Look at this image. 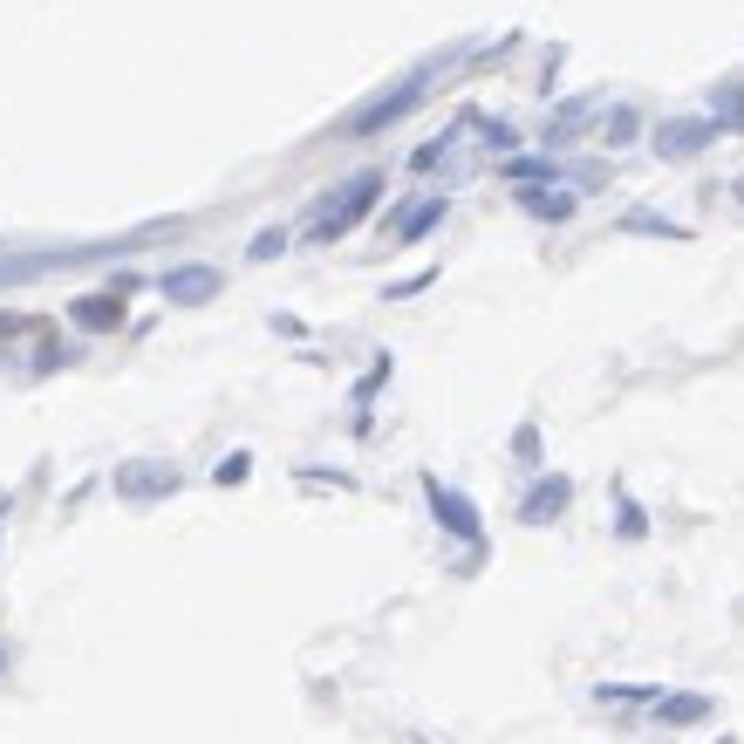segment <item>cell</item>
Wrapping results in <instances>:
<instances>
[{
	"label": "cell",
	"mask_w": 744,
	"mask_h": 744,
	"mask_svg": "<svg viewBox=\"0 0 744 744\" xmlns=\"http://www.w3.org/2000/svg\"><path fill=\"white\" fill-rule=\"evenodd\" d=\"M711 137H717L711 116H670V124L656 130V150H662V158H696Z\"/></svg>",
	"instance_id": "6da1fadb"
},
{
	"label": "cell",
	"mask_w": 744,
	"mask_h": 744,
	"mask_svg": "<svg viewBox=\"0 0 744 744\" xmlns=\"http://www.w3.org/2000/svg\"><path fill=\"white\" fill-rule=\"evenodd\" d=\"M376 191H383V178H376V171H363L356 185H348V199H342V206L322 219V240H342V232H348V226H356V219L376 206Z\"/></svg>",
	"instance_id": "7a4b0ae2"
},
{
	"label": "cell",
	"mask_w": 744,
	"mask_h": 744,
	"mask_svg": "<svg viewBox=\"0 0 744 744\" xmlns=\"http://www.w3.org/2000/svg\"><path fill=\"white\" fill-rule=\"evenodd\" d=\"M212 294H219V273L212 266H171L165 273V301H178V307H199Z\"/></svg>",
	"instance_id": "3957f363"
},
{
	"label": "cell",
	"mask_w": 744,
	"mask_h": 744,
	"mask_svg": "<svg viewBox=\"0 0 744 744\" xmlns=\"http://www.w3.org/2000/svg\"><path fill=\"white\" fill-rule=\"evenodd\" d=\"M417 96H423V83H404L397 96H376V103H363V109H356V124H348V130H356V137H369V130H383V124H397V116H404Z\"/></svg>",
	"instance_id": "277c9868"
},
{
	"label": "cell",
	"mask_w": 744,
	"mask_h": 744,
	"mask_svg": "<svg viewBox=\"0 0 744 744\" xmlns=\"http://www.w3.org/2000/svg\"><path fill=\"white\" fill-rule=\"evenodd\" d=\"M430 505H438V526H451L458 539H479V513H472V499H458L444 485H430Z\"/></svg>",
	"instance_id": "5b68a950"
},
{
	"label": "cell",
	"mask_w": 744,
	"mask_h": 744,
	"mask_svg": "<svg viewBox=\"0 0 744 744\" xmlns=\"http://www.w3.org/2000/svg\"><path fill=\"white\" fill-rule=\"evenodd\" d=\"M560 505H567V479H539V485H533V499H526V520L539 526V520H554Z\"/></svg>",
	"instance_id": "8992f818"
},
{
	"label": "cell",
	"mask_w": 744,
	"mask_h": 744,
	"mask_svg": "<svg viewBox=\"0 0 744 744\" xmlns=\"http://www.w3.org/2000/svg\"><path fill=\"white\" fill-rule=\"evenodd\" d=\"M116 315H124V307H116V301H109V294H90V301H83V307H75V322H83V328H109V322H116Z\"/></svg>",
	"instance_id": "52a82bcc"
},
{
	"label": "cell",
	"mask_w": 744,
	"mask_h": 744,
	"mask_svg": "<svg viewBox=\"0 0 744 744\" xmlns=\"http://www.w3.org/2000/svg\"><path fill=\"white\" fill-rule=\"evenodd\" d=\"M438 212H444V191H438V199H423V206H410V212H404V240H423Z\"/></svg>",
	"instance_id": "ba28073f"
},
{
	"label": "cell",
	"mask_w": 744,
	"mask_h": 744,
	"mask_svg": "<svg viewBox=\"0 0 744 744\" xmlns=\"http://www.w3.org/2000/svg\"><path fill=\"white\" fill-rule=\"evenodd\" d=\"M703 711H711L703 696H670V703H662V724H696Z\"/></svg>",
	"instance_id": "9c48e42d"
},
{
	"label": "cell",
	"mask_w": 744,
	"mask_h": 744,
	"mask_svg": "<svg viewBox=\"0 0 744 744\" xmlns=\"http://www.w3.org/2000/svg\"><path fill=\"white\" fill-rule=\"evenodd\" d=\"M717 116H724V124H744V90L737 83H724V103H711V124H717Z\"/></svg>",
	"instance_id": "30bf717a"
},
{
	"label": "cell",
	"mask_w": 744,
	"mask_h": 744,
	"mask_svg": "<svg viewBox=\"0 0 744 744\" xmlns=\"http://www.w3.org/2000/svg\"><path fill=\"white\" fill-rule=\"evenodd\" d=\"M601 137H608V144H629V137H636V109H608Z\"/></svg>",
	"instance_id": "8fae6325"
},
{
	"label": "cell",
	"mask_w": 744,
	"mask_h": 744,
	"mask_svg": "<svg viewBox=\"0 0 744 744\" xmlns=\"http://www.w3.org/2000/svg\"><path fill=\"white\" fill-rule=\"evenodd\" d=\"M165 485H178V479H171V472H130V479H124V492H137V499H144V492H165Z\"/></svg>",
	"instance_id": "7c38bea8"
},
{
	"label": "cell",
	"mask_w": 744,
	"mask_h": 744,
	"mask_svg": "<svg viewBox=\"0 0 744 744\" xmlns=\"http://www.w3.org/2000/svg\"><path fill=\"white\" fill-rule=\"evenodd\" d=\"M281 247H287V232H260V240H253V253H260V260H273Z\"/></svg>",
	"instance_id": "4fadbf2b"
},
{
	"label": "cell",
	"mask_w": 744,
	"mask_h": 744,
	"mask_svg": "<svg viewBox=\"0 0 744 744\" xmlns=\"http://www.w3.org/2000/svg\"><path fill=\"white\" fill-rule=\"evenodd\" d=\"M737 199H744V185H737Z\"/></svg>",
	"instance_id": "5bb4252c"
}]
</instances>
